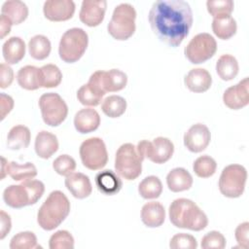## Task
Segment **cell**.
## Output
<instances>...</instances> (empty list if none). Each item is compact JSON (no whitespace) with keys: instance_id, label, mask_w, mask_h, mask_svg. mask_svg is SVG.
Instances as JSON below:
<instances>
[{"instance_id":"b9f144b4","label":"cell","mask_w":249,"mask_h":249,"mask_svg":"<svg viewBox=\"0 0 249 249\" xmlns=\"http://www.w3.org/2000/svg\"><path fill=\"white\" fill-rule=\"evenodd\" d=\"M169 247L171 249H196L197 247V242L192 234L180 232L171 237Z\"/></svg>"},{"instance_id":"7402d4cb","label":"cell","mask_w":249,"mask_h":249,"mask_svg":"<svg viewBox=\"0 0 249 249\" xmlns=\"http://www.w3.org/2000/svg\"><path fill=\"white\" fill-rule=\"evenodd\" d=\"M58 140L57 137L49 131H40L35 138V152L37 156L41 159H50L58 150Z\"/></svg>"},{"instance_id":"74e56055","label":"cell","mask_w":249,"mask_h":249,"mask_svg":"<svg viewBox=\"0 0 249 249\" xmlns=\"http://www.w3.org/2000/svg\"><path fill=\"white\" fill-rule=\"evenodd\" d=\"M39 247L35 233L28 231L15 234L10 241L11 249H33Z\"/></svg>"},{"instance_id":"9a60e30c","label":"cell","mask_w":249,"mask_h":249,"mask_svg":"<svg viewBox=\"0 0 249 249\" xmlns=\"http://www.w3.org/2000/svg\"><path fill=\"white\" fill-rule=\"evenodd\" d=\"M249 79L245 77L236 85L228 88L223 94L224 104L231 110H239L249 103Z\"/></svg>"},{"instance_id":"ac0fdd59","label":"cell","mask_w":249,"mask_h":249,"mask_svg":"<svg viewBox=\"0 0 249 249\" xmlns=\"http://www.w3.org/2000/svg\"><path fill=\"white\" fill-rule=\"evenodd\" d=\"M64 183L70 194L79 199L89 196L92 192V186L89 176L81 172H72L67 175Z\"/></svg>"},{"instance_id":"e575fe53","label":"cell","mask_w":249,"mask_h":249,"mask_svg":"<svg viewBox=\"0 0 249 249\" xmlns=\"http://www.w3.org/2000/svg\"><path fill=\"white\" fill-rule=\"evenodd\" d=\"M101 109L109 118H119L126 110V101L120 95H109L102 101Z\"/></svg>"},{"instance_id":"e0dca14e","label":"cell","mask_w":249,"mask_h":249,"mask_svg":"<svg viewBox=\"0 0 249 249\" xmlns=\"http://www.w3.org/2000/svg\"><path fill=\"white\" fill-rule=\"evenodd\" d=\"M75 8L72 0H48L44 3L43 13L51 21H65L73 17Z\"/></svg>"},{"instance_id":"5b68a950","label":"cell","mask_w":249,"mask_h":249,"mask_svg":"<svg viewBox=\"0 0 249 249\" xmlns=\"http://www.w3.org/2000/svg\"><path fill=\"white\" fill-rule=\"evenodd\" d=\"M136 11L128 3H121L115 7L112 18L107 25L108 33L116 40L129 39L135 32Z\"/></svg>"},{"instance_id":"ffe728a7","label":"cell","mask_w":249,"mask_h":249,"mask_svg":"<svg viewBox=\"0 0 249 249\" xmlns=\"http://www.w3.org/2000/svg\"><path fill=\"white\" fill-rule=\"evenodd\" d=\"M184 83L188 89L193 92H204L210 89L212 77L204 68H194L185 76Z\"/></svg>"},{"instance_id":"484cf974","label":"cell","mask_w":249,"mask_h":249,"mask_svg":"<svg viewBox=\"0 0 249 249\" xmlns=\"http://www.w3.org/2000/svg\"><path fill=\"white\" fill-rule=\"evenodd\" d=\"M17 81L20 88L27 90H35L41 88L40 68L33 65L21 67L17 74Z\"/></svg>"},{"instance_id":"4dcf8cb0","label":"cell","mask_w":249,"mask_h":249,"mask_svg":"<svg viewBox=\"0 0 249 249\" xmlns=\"http://www.w3.org/2000/svg\"><path fill=\"white\" fill-rule=\"evenodd\" d=\"M52 45L48 37L42 34H37L30 38L28 42V51L31 57L37 60L47 58L51 53Z\"/></svg>"},{"instance_id":"9c48e42d","label":"cell","mask_w":249,"mask_h":249,"mask_svg":"<svg viewBox=\"0 0 249 249\" xmlns=\"http://www.w3.org/2000/svg\"><path fill=\"white\" fill-rule=\"evenodd\" d=\"M39 107L44 123L50 126L61 124L67 115L68 106L56 92H47L40 96Z\"/></svg>"},{"instance_id":"5bb4252c","label":"cell","mask_w":249,"mask_h":249,"mask_svg":"<svg viewBox=\"0 0 249 249\" xmlns=\"http://www.w3.org/2000/svg\"><path fill=\"white\" fill-rule=\"evenodd\" d=\"M91 76L96 80L105 93L122 90L127 84L126 74L119 69H111L108 71L98 70L93 72Z\"/></svg>"},{"instance_id":"ab89813d","label":"cell","mask_w":249,"mask_h":249,"mask_svg":"<svg viewBox=\"0 0 249 249\" xmlns=\"http://www.w3.org/2000/svg\"><path fill=\"white\" fill-rule=\"evenodd\" d=\"M49 247L50 249H73L74 237L68 231H57L50 237Z\"/></svg>"},{"instance_id":"8992f818","label":"cell","mask_w":249,"mask_h":249,"mask_svg":"<svg viewBox=\"0 0 249 249\" xmlns=\"http://www.w3.org/2000/svg\"><path fill=\"white\" fill-rule=\"evenodd\" d=\"M88 45L89 36L83 28H70L60 38L58 46L59 57L64 62L74 63L84 55Z\"/></svg>"},{"instance_id":"44dd1931","label":"cell","mask_w":249,"mask_h":249,"mask_svg":"<svg viewBox=\"0 0 249 249\" xmlns=\"http://www.w3.org/2000/svg\"><path fill=\"white\" fill-rule=\"evenodd\" d=\"M94 182L98 191L106 196L118 194L123 187V182L120 179V176L110 169L98 172L95 175Z\"/></svg>"},{"instance_id":"1f68e13d","label":"cell","mask_w":249,"mask_h":249,"mask_svg":"<svg viewBox=\"0 0 249 249\" xmlns=\"http://www.w3.org/2000/svg\"><path fill=\"white\" fill-rule=\"evenodd\" d=\"M104 94L96 86L88 82L78 89L77 98L85 106H97L100 104Z\"/></svg>"},{"instance_id":"7c38bea8","label":"cell","mask_w":249,"mask_h":249,"mask_svg":"<svg viewBox=\"0 0 249 249\" xmlns=\"http://www.w3.org/2000/svg\"><path fill=\"white\" fill-rule=\"evenodd\" d=\"M136 149L143 160L147 158L158 164L169 160L174 153V145L172 141L162 136L156 137L153 141L141 140L138 142Z\"/></svg>"},{"instance_id":"ee69618b","label":"cell","mask_w":249,"mask_h":249,"mask_svg":"<svg viewBox=\"0 0 249 249\" xmlns=\"http://www.w3.org/2000/svg\"><path fill=\"white\" fill-rule=\"evenodd\" d=\"M248 234H249V223L243 222L239 224L235 231H234V237L236 242L238 243V246L243 249H248L249 247V240H248Z\"/></svg>"},{"instance_id":"ba28073f","label":"cell","mask_w":249,"mask_h":249,"mask_svg":"<svg viewBox=\"0 0 249 249\" xmlns=\"http://www.w3.org/2000/svg\"><path fill=\"white\" fill-rule=\"evenodd\" d=\"M247 180L246 168L237 163L229 164L221 172L219 178V190L221 194L230 198H236L242 196Z\"/></svg>"},{"instance_id":"277c9868","label":"cell","mask_w":249,"mask_h":249,"mask_svg":"<svg viewBox=\"0 0 249 249\" xmlns=\"http://www.w3.org/2000/svg\"><path fill=\"white\" fill-rule=\"evenodd\" d=\"M45 185L40 180H26L19 185H11L3 192L5 203L12 208L35 204L43 196Z\"/></svg>"},{"instance_id":"4316f807","label":"cell","mask_w":249,"mask_h":249,"mask_svg":"<svg viewBox=\"0 0 249 249\" xmlns=\"http://www.w3.org/2000/svg\"><path fill=\"white\" fill-rule=\"evenodd\" d=\"M31 140L29 128L23 124L13 126L7 135V146L11 150H20L27 148Z\"/></svg>"},{"instance_id":"f6af8a7d","label":"cell","mask_w":249,"mask_h":249,"mask_svg":"<svg viewBox=\"0 0 249 249\" xmlns=\"http://www.w3.org/2000/svg\"><path fill=\"white\" fill-rule=\"evenodd\" d=\"M14 81V71L7 63L0 64V88H9Z\"/></svg>"},{"instance_id":"3957f363","label":"cell","mask_w":249,"mask_h":249,"mask_svg":"<svg viewBox=\"0 0 249 249\" xmlns=\"http://www.w3.org/2000/svg\"><path fill=\"white\" fill-rule=\"evenodd\" d=\"M70 201L61 191H53L37 213V223L45 231L56 229L70 213Z\"/></svg>"},{"instance_id":"4fadbf2b","label":"cell","mask_w":249,"mask_h":249,"mask_svg":"<svg viewBox=\"0 0 249 249\" xmlns=\"http://www.w3.org/2000/svg\"><path fill=\"white\" fill-rule=\"evenodd\" d=\"M211 140L209 128L200 123L193 124L184 134V145L193 153L204 151Z\"/></svg>"},{"instance_id":"d6a6232c","label":"cell","mask_w":249,"mask_h":249,"mask_svg":"<svg viewBox=\"0 0 249 249\" xmlns=\"http://www.w3.org/2000/svg\"><path fill=\"white\" fill-rule=\"evenodd\" d=\"M8 175L15 181H26L37 175V168L32 162L19 164L16 161H9Z\"/></svg>"},{"instance_id":"d4e9b609","label":"cell","mask_w":249,"mask_h":249,"mask_svg":"<svg viewBox=\"0 0 249 249\" xmlns=\"http://www.w3.org/2000/svg\"><path fill=\"white\" fill-rule=\"evenodd\" d=\"M25 43L23 39L13 36L5 41L2 47L3 57L7 64H17L25 55Z\"/></svg>"},{"instance_id":"8fae6325","label":"cell","mask_w":249,"mask_h":249,"mask_svg":"<svg viewBox=\"0 0 249 249\" xmlns=\"http://www.w3.org/2000/svg\"><path fill=\"white\" fill-rule=\"evenodd\" d=\"M217 51V42L212 35L203 32L194 36L185 47L184 53L193 64H199L210 59Z\"/></svg>"},{"instance_id":"cb8c5ba5","label":"cell","mask_w":249,"mask_h":249,"mask_svg":"<svg viewBox=\"0 0 249 249\" xmlns=\"http://www.w3.org/2000/svg\"><path fill=\"white\" fill-rule=\"evenodd\" d=\"M193 177L191 173L183 167L171 169L166 176V185L173 193H179L191 189L193 186Z\"/></svg>"},{"instance_id":"f546056e","label":"cell","mask_w":249,"mask_h":249,"mask_svg":"<svg viewBox=\"0 0 249 249\" xmlns=\"http://www.w3.org/2000/svg\"><path fill=\"white\" fill-rule=\"evenodd\" d=\"M213 33L222 40H229L235 35L237 30V24L235 19L231 16H226L221 18H215L212 21Z\"/></svg>"},{"instance_id":"83f0119b","label":"cell","mask_w":249,"mask_h":249,"mask_svg":"<svg viewBox=\"0 0 249 249\" xmlns=\"http://www.w3.org/2000/svg\"><path fill=\"white\" fill-rule=\"evenodd\" d=\"M1 14L9 18L13 24H19L27 18L28 8L22 1L8 0L2 5Z\"/></svg>"},{"instance_id":"52a82bcc","label":"cell","mask_w":249,"mask_h":249,"mask_svg":"<svg viewBox=\"0 0 249 249\" xmlns=\"http://www.w3.org/2000/svg\"><path fill=\"white\" fill-rule=\"evenodd\" d=\"M142 161L136 146L124 143L116 152L115 170L120 177L125 180H135L142 172Z\"/></svg>"},{"instance_id":"836d02e7","label":"cell","mask_w":249,"mask_h":249,"mask_svg":"<svg viewBox=\"0 0 249 249\" xmlns=\"http://www.w3.org/2000/svg\"><path fill=\"white\" fill-rule=\"evenodd\" d=\"M138 193L145 199L158 198L162 193L161 181L157 176H147L139 183Z\"/></svg>"},{"instance_id":"f1b7e54d","label":"cell","mask_w":249,"mask_h":249,"mask_svg":"<svg viewBox=\"0 0 249 249\" xmlns=\"http://www.w3.org/2000/svg\"><path fill=\"white\" fill-rule=\"evenodd\" d=\"M237 59L229 53L222 54L216 62V72L223 81H231L238 74Z\"/></svg>"},{"instance_id":"f35d334b","label":"cell","mask_w":249,"mask_h":249,"mask_svg":"<svg viewBox=\"0 0 249 249\" xmlns=\"http://www.w3.org/2000/svg\"><path fill=\"white\" fill-rule=\"evenodd\" d=\"M208 13L215 18L231 16L233 11V1L231 0H208L206 2Z\"/></svg>"},{"instance_id":"603a6c76","label":"cell","mask_w":249,"mask_h":249,"mask_svg":"<svg viewBox=\"0 0 249 249\" xmlns=\"http://www.w3.org/2000/svg\"><path fill=\"white\" fill-rule=\"evenodd\" d=\"M141 220L148 228L160 227L165 220L163 205L158 201L147 202L141 209Z\"/></svg>"},{"instance_id":"7bdbcfd3","label":"cell","mask_w":249,"mask_h":249,"mask_svg":"<svg viewBox=\"0 0 249 249\" xmlns=\"http://www.w3.org/2000/svg\"><path fill=\"white\" fill-rule=\"evenodd\" d=\"M200 246L202 249H223L226 247V238L220 231H211L201 238Z\"/></svg>"},{"instance_id":"60d3db41","label":"cell","mask_w":249,"mask_h":249,"mask_svg":"<svg viewBox=\"0 0 249 249\" xmlns=\"http://www.w3.org/2000/svg\"><path fill=\"white\" fill-rule=\"evenodd\" d=\"M53 168L57 174L61 176H67L75 170L76 161L69 155H60L53 161Z\"/></svg>"},{"instance_id":"30bf717a","label":"cell","mask_w":249,"mask_h":249,"mask_svg":"<svg viewBox=\"0 0 249 249\" xmlns=\"http://www.w3.org/2000/svg\"><path fill=\"white\" fill-rule=\"evenodd\" d=\"M80 158L85 167L90 170L103 168L108 161V152L104 141L99 137H90L80 146Z\"/></svg>"},{"instance_id":"7dc6e473","label":"cell","mask_w":249,"mask_h":249,"mask_svg":"<svg viewBox=\"0 0 249 249\" xmlns=\"http://www.w3.org/2000/svg\"><path fill=\"white\" fill-rule=\"evenodd\" d=\"M0 222H1V228H0V239H4L5 236L10 232L12 228V221L9 214H7L4 210L0 211Z\"/></svg>"},{"instance_id":"681fc988","label":"cell","mask_w":249,"mask_h":249,"mask_svg":"<svg viewBox=\"0 0 249 249\" xmlns=\"http://www.w3.org/2000/svg\"><path fill=\"white\" fill-rule=\"evenodd\" d=\"M8 163L9 161L4 157H1V180L8 175Z\"/></svg>"},{"instance_id":"d6986e66","label":"cell","mask_w":249,"mask_h":249,"mask_svg":"<svg viewBox=\"0 0 249 249\" xmlns=\"http://www.w3.org/2000/svg\"><path fill=\"white\" fill-rule=\"evenodd\" d=\"M100 124V116L92 108H84L79 110L74 117V126L82 134L96 130Z\"/></svg>"},{"instance_id":"7a4b0ae2","label":"cell","mask_w":249,"mask_h":249,"mask_svg":"<svg viewBox=\"0 0 249 249\" xmlns=\"http://www.w3.org/2000/svg\"><path fill=\"white\" fill-rule=\"evenodd\" d=\"M171 224L179 229L199 231L208 225L206 214L196 202L188 198H177L171 202L168 209Z\"/></svg>"},{"instance_id":"bcb514c9","label":"cell","mask_w":249,"mask_h":249,"mask_svg":"<svg viewBox=\"0 0 249 249\" xmlns=\"http://www.w3.org/2000/svg\"><path fill=\"white\" fill-rule=\"evenodd\" d=\"M14 99L12 96L2 92L0 95V111H1V120H4L5 117L12 111L14 108Z\"/></svg>"},{"instance_id":"2e32d148","label":"cell","mask_w":249,"mask_h":249,"mask_svg":"<svg viewBox=\"0 0 249 249\" xmlns=\"http://www.w3.org/2000/svg\"><path fill=\"white\" fill-rule=\"evenodd\" d=\"M106 8L105 0H84L79 13L80 20L89 27H95L103 21Z\"/></svg>"},{"instance_id":"8d00e7d4","label":"cell","mask_w":249,"mask_h":249,"mask_svg":"<svg viewBox=\"0 0 249 249\" xmlns=\"http://www.w3.org/2000/svg\"><path fill=\"white\" fill-rule=\"evenodd\" d=\"M193 169L196 175L199 178H209L216 172L217 162L208 155L198 157L193 164Z\"/></svg>"},{"instance_id":"c3c4849f","label":"cell","mask_w":249,"mask_h":249,"mask_svg":"<svg viewBox=\"0 0 249 249\" xmlns=\"http://www.w3.org/2000/svg\"><path fill=\"white\" fill-rule=\"evenodd\" d=\"M13 23L10 20L9 18H7L5 15L0 16V38L3 39L5 36H7L10 31H11V27H12Z\"/></svg>"},{"instance_id":"6da1fadb","label":"cell","mask_w":249,"mask_h":249,"mask_svg":"<svg viewBox=\"0 0 249 249\" xmlns=\"http://www.w3.org/2000/svg\"><path fill=\"white\" fill-rule=\"evenodd\" d=\"M154 34L163 43L178 47L193 25V12L184 0H159L153 3L149 16Z\"/></svg>"},{"instance_id":"d590c367","label":"cell","mask_w":249,"mask_h":249,"mask_svg":"<svg viewBox=\"0 0 249 249\" xmlns=\"http://www.w3.org/2000/svg\"><path fill=\"white\" fill-rule=\"evenodd\" d=\"M41 88L50 89L59 86L62 80V73L60 69L54 64H46L40 67Z\"/></svg>"}]
</instances>
